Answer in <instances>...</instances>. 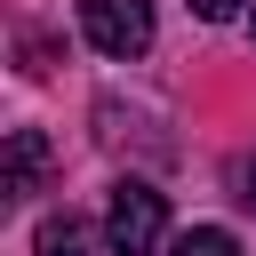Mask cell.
I'll return each mask as SVG.
<instances>
[{"mask_svg": "<svg viewBox=\"0 0 256 256\" xmlns=\"http://www.w3.org/2000/svg\"><path fill=\"white\" fill-rule=\"evenodd\" d=\"M104 232H112L120 256H152L160 232H168V200H160L144 176H120V184H112V208H104Z\"/></svg>", "mask_w": 256, "mask_h": 256, "instance_id": "cell-1", "label": "cell"}, {"mask_svg": "<svg viewBox=\"0 0 256 256\" xmlns=\"http://www.w3.org/2000/svg\"><path fill=\"white\" fill-rule=\"evenodd\" d=\"M80 32H88V48L128 64L152 48V0H80Z\"/></svg>", "mask_w": 256, "mask_h": 256, "instance_id": "cell-2", "label": "cell"}, {"mask_svg": "<svg viewBox=\"0 0 256 256\" xmlns=\"http://www.w3.org/2000/svg\"><path fill=\"white\" fill-rule=\"evenodd\" d=\"M32 256H120L112 248V232H96L88 216H40V232H32Z\"/></svg>", "mask_w": 256, "mask_h": 256, "instance_id": "cell-3", "label": "cell"}, {"mask_svg": "<svg viewBox=\"0 0 256 256\" xmlns=\"http://www.w3.org/2000/svg\"><path fill=\"white\" fill-rule=\"evenodd\" d=\"M48 176V136L40 128H16L8 136V168H0V200H32Z\"/></svg>", "mask_w": 256, "mask_h": 256, "instance_id": "cell-4", "label": "cell"}, {"mask_svg": "<svg viewBox=\"0 0 256 256\" xmlns=\"http://www.w3.org/2000/svg\"><path fill=\"white\" fill-rule=\"evenodd\" d=\"M168 256H240V240H232L224 224H192V232L168 240Z\"/></svg>", "mask_w": 256, "mask_h": 256, "instance_id": "cell-5", "label": "cell"}, {"mask_svg": "<svg viewBox=\"0 0 256 256\" xmlns=\"http://www.w3.org/2000/svg\"><path fill=\"white\" fill-rule=\"evenodd\" d=\"M192 16L200 24H224V16H240V0H192Z\"/></svg>", "mask_w": 256, "mask_h": 256, "instance_id": "cell-6", "label": "cell"}, {"mask_svg": "<svg viewBox=\"0 0 256 256\" xmlns=\"http://www.w3.org/2000/svg\"><path fill=\"white\" fill-rule=\"evenodd\" d=\"M248 200H256V160H248Z\"/></svg>", "mask_w": 256, "mask_h": 256, "instance_id": "cell-7", "label": "cell"}]
</instances>
